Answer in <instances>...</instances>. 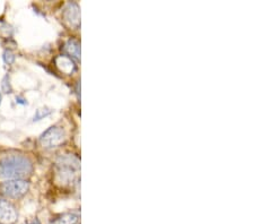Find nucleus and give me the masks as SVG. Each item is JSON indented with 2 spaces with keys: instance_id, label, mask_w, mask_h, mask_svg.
<instances>
[{
  "instance_id": "4",
  "label": "nucleus",
  "mask_w": 254,
  "mask_h": 224,
  "mask_svg": "<svg viewBox=\"0 0 254 224\" xmlns=\"http://www.w3.org/2000/svg\"><path fill=\"white\" fill-rule=\"evenodd\" d=\"M65 140L64 130L59 126H52L40 136V144L43 149H52L60 146Z\"/></svg>"
},
{
  "instance_id": "11",
  "label": "nucleus",
  "mask_w": 254,
  "mask_h": 224,
  "mask_svg": "<svg viewBox=\"0 0 254 224\" xmlns=\"http://www.w3.org/2000/svg\"><path fill=\"white\" fill-rule=\"evenodd\" d=\"M51 113V110L49 109H39L38 111H36L35 116H34V121H38V120H41L43 119L44 117L49 116Z\"/></svg>"
},
{
  "instance_id": "10",
  "label": "nucleus",
  "mask_w": 254,
  "mask_h": 224,
  "mask_svg": "<svg viewBox=\"0 0 254 224\" xmlns=\"http://www.w3.org/2000/svg\"><path fill=\"white\" fill-rule=\"evenodd\" d=\"M1 89L3 93H11V85H10V80H9V76L6 75L2 78L1 81Z\"/></svg>"
},
{
  "instance_id": "3",
  "label": "nucleus",
  "mask_w": 254,
  "mask_h": 224,
  "mask_svg": "<svg viewBox=\"0 0 254 224\" xmlns=\"http://www.w3.org/2000/svg\"><path fill=\"white\" fill-rule=\"evenodd\" d=\"M30 190V183L23 179L6 180L0 183V194L8 198H22Z\"/></svg>"
},
{
  "instance_id": "5",
  "label": "nucleus",
  "mask_w": 254,
  "mask_h": 224,
  "mask_svg": "<svg viewBox=\"0 0 254 224\" xmlns=\"http://www.w3.org/2000/svg\"><path fill=\"white\" fill-rule=\"evenodd\" d=\"M63 18L65 25L73 30L80 26V7L75 1H69L63 10Z\"/></svg>"
},
{
  "instance_id": "12",
  "label": "nucleus",
  "mask_w": 254,
  "mask_h": 224,
  "mask_svg": "<svg viewBox=\"0 0 254 224\" xmlns=\"http://www.w3.org/2000/svg\"><path fill=\"white\" fill-rule=\"evenodd\" d=\"M2 58L7 65H11L15 61V55L10 50H5L2 55Z\"/></svg>"
},
{
  "instance_id": "16",
  "label": "nucleus",
  "mask_w": 254,
  "mask_h": 224,
  "mask_svg": "<svg viewBox=\"0 0 254 224\" xmlns=\"http://www.w3.org/2000/svg\"><path fill=\"white\" fill-rule=\"evenodd\" d=\"M0 103H1V94H0Z\"/></svg>"
},
{
  "instance_id": "14",
  "label": "nucleus",
  "mask_w": 254,
  "mask_h": 224,
  "mask_svg": "<svg viewBox=\"0 0 254 224\" xmlns=\"http://www.w3.org/2000/svg\"><path fill=\"white\" fill-rule=\"evenodd\" d=\"M16 102H17V103H20V104H26L25 100L22 99V97H16Z\"/></svg>"
},
{
  "instance_id": "8",
  "label": "nucleus",
  "mask_w": 254,
  "mask_h": 224,
  "mask_svg": "<svg viewBox=\"0 0 254 224\" xmlns=\"http://www.w3.org/2000/svg\"><path fill=\"white\" fill-rule=\"evenodd\" d=\"M56 65L61 72L67 73V74H71L75 71V65H73L72 60L67 56H60L56 59Z\"/></svg>"
},
{
  "instance_id": "15",
  "label": "nucleus",
  "mask_w": 254,
  "mask_h": 224,
  "mask_svg": "<svg viewBox=\"0 0 254 224\" xmlns=\"http://www.w3.org/2000/svg\"><path fill=\"white\" fill-rule=\"evenodd\" d=\"M30 224H41V223L39 222V220H34V221H33V222H31Z\"/></svg>"
},
{
  "instance_id": "7",
  "label": "nucleus",
  "mask_w": 254,
  "mask_h": 224,
  "mask_svg": "<svg viewBox=\"0 0 254 224\" xmlns=\"http://www.w3.org/2000/svg\"><path fill=\"white\" fill-rule=\"evenodd\" d=\"M64 51L70 59L76 61L80 60V43L77 40H68L64 44Z\"/></svg>"
},
{
  "instance_id": "1",
  "label": "nucleus",
  "mask_w": 254,
  "mask_h": 224,
  "mask_svg": "<svg viewBox=\"0 0 254 224\" xmlns=\"http://www.w3.org/2000/svg\"><path fill=\"white\" fill-rule=\"evenodd\" d=\"M33 169V162L30 157L23 154H10L0 158V178L7 180H17L30 177Z\"/></svg>"
},
{
  "instance_id": "13",
  "label": "nucleus",
  "mask_w": 254,
  "mask_h": 224,
  "mask_svg": "<svg viewBox=\"0 0 254 224\" xmlns=\"http://www.w3.org/2000/svg\"><path fill=\"white\" fill-rule=\"evenodd\" d=\"M3 31L6 32V35H8V34H9L8 32H9V31L11 32V27L5 22H0V33H1V32H3Z\"/></svg>"
},
{
  "instance_id": "2",
  "label": "nucleus",
  "mask_w": 254,
  "mask_h": 224,
  "mask_svg": "<svg viewBox=\"0 0 254 224\" xmlns=\"http://www.w3.org/2000/svg\"><path fill=\"white\" fill-rule=\"evenodd\" d=\"M80 171L79 158L73 154H64L56 161V180L61 186H71L78 178Z\"/></svg>"
},
{
  "instance_id": "9",
  "label": "nucleus",
  "mask_w": 254,
  "mask_h": 224,
  "mask_svg": "<svg viewBox=\"0 0 254 224\" xmlns=\"http://www.w3.org/2000/svg\"><path fill=\"white\" fill-rule=\"evenodd\" d=\"M79 215L76 213H64L53 219L51 224H76L78 222Z\"/></svg>"
},
{
  "instance_id": "6",
  "label": "nucleus",
  "mask_w": 254,
  "mask_h": 224,
  "mask_svg": "<svg viewBox=\"0 0 254 224\" xmlns=\"http://www.w3.org/2000/svg\"><path fill=\"white\" fill-rule=\"evenodd\" d=\"M18 213L16 207L7 199L0 197V223L14 224L17 221Z\"/></svg>"
}]
</instances>
